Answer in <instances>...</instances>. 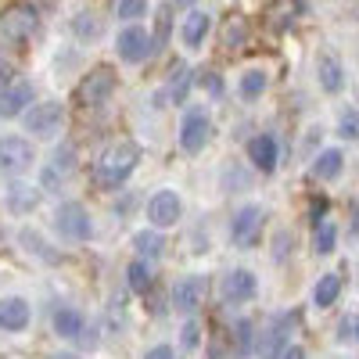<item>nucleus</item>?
Returning <instances> with one entry per match:
<instances>
[{
    "instance_id": "1",
    "label": "nucleus",
    "mask_w": 359,
    "mask_h": 359,
    "mask_svg": "<svg viewBox=\"0 0 359 359\" xmlns=\"http://www.w3.org/2000/svg\"><path fill=\"white\" fill-rule=\"evenodd\" d=\"M140 158V147L133 140H118L111 147H104V155L97 158V184L101 187H123L130 172L137 169Z\"/></svg>"
},
{
    "instance_id": "2",
    "label": "nucleus",
    "mask_w": 359,
    "mask_h": 359,
    "mask_svg": "<svg viewBox=\"0 0 359 359\" xmlns=\"http://www.w3.org/2000/svg\"><path fill=\"white\" fill-rule=\"evenodd\" d=\"M36 151L25 137H0V172L4 176H18L33 165Z\"/></svg>"
},
{
    "instance_id": "3",
    "label": "nucleus",
    "mask_w": 359,
    "mask_h": 359,
    "mask_svg": "<svg viewBox=\"0 0 359 359\" xmlns=\"http://www.w3.org/2000/svg\"><path fill=\"white\" fill-rule=\"evenodd\" d=\"M212 140V118H208L201 108L187 111L184 115V126H180V144H184L187 155H198L205 151V144Z\"/></svg>"
},
{
    "instance_id": "4",
    "label": "nucleus",
    "mask_w": 359,
    "mask_h": 359,
    "mask_svg": "<svg viewBox=\"0 0 359 359\" xmlns=\"http://www.w3.org/2000/svg\"><path fill=\"white\" fill-rule=\"evenodd\" d=\"M115 90V72L108 65H97L94 72H86V79L79 83V104L83 108H97L111 97Z\"/></svg>"
},
{
    "instance_id": "5",
    "label": "nucleus",
    "mask_w": 359,
    "mask_h": 359,
    "mask_svg": "<svg viewBox=\"0 0 359 359\" xmlns=\"http://www.w3.org/2000/svg\"><path fill=\"white\" fill-rule=\"evenodd\" d=\"M57 233L69 237V241H86L90 233H94V223H90V212L79 205V201H65L57 208Z\"/></svg>"
},
{
    "instance_id": "6",
    "label": "nucleus",
    "mask_w": 359,
    "mask_h": 359,
    "mask_svg": "<svg viewBox=\"0 0 359 359\" xmlns=\"http://www.w3.org/2000/svg\"><path fill=\"white\" fill-rule=\"evenodd\" d=\"M115 47H118V57H123V62L137 65V62H144V57H151V50H155V36L147 33L144 25H130V29H123V33H118Z\"/></svg>"
},
{
    "instance_id": "7",
    "label": "nucleus",
    "mask_w": 359,
    "mask_h": 359,
    "mask_svg": "<svg viewBox=\"0 0 359 359\" xmlns=\"http://www.w3.org/2000/svg\"><path fill=\"white\" fill-rule=\"evenodd\" d=\"M62 126H65V108L54 101H43V104L25 111V130L33 137H54Z\"/></svg>"
},
{
    "instance_id": "8",
    "label": "nucleus",
    "mask_w": 359,
    "mask_h": 359,
    "mask_svg": "<svg viewBox=\"0 0 359 359\" xmlns=\"http://www.w3.org/2000/svg\"><path fill=\"white\" fill-rule=\"evenodd\" d=\"M180 216H184V201H180L176 191H158V194H151V201H147V219H151V226H158V230L176 226Z\"/></svg>"
},
{
    "instance_id": "9",
    "label": "nucleus",
    "mask_w": 359,
    "mask_h": 359,
    "mask_svg": "<svg viewBox=\"0 0 359 359\" xmlns=\"http://www.w3.org/2000/svg\"><path fill=\"white\" fill-rule=\"evenodd\" d=\"M287 334H291V320L287 316H277L273 323L259 331V341H255V355L259 359H280L287 352Z\"/></svg>"
},
{
    "instance_id": "10",
    "label": "nucleus",
    "mask_w": 359,
    "mask_h": 359,
    "mask_svg": "<svg viewBox=\"0 0 359 359\" xmlns=\"http://www.w3.org/2000/svg\"><path fill=\"white\" fill-rule=\"evenodd\" d=\"M259 230H262V208L259 205H245L237 208V216L230 223V237L237 248H252L259 241Z\"/></svg>"
},
{
    "instance_id": "11",
    "label": "nucleus",
    "mask_w": 359,
    "mask_h": 359,
    "mask_svg": "<svg viewBox=\"0 0 359 359\" xmlns=\"http://www.w3.org/2000/svg\"><path fill=\"white\" fill-rule=\"evenodd\" d=\"M36 29V8L33 4H15L0 15V33L8 40H25Z\"/></svg>"
},
{
    "instance_id": "12",
    "label": "nucleus",
    "mask_w": 359,
    "mask_h": 359,
    "mask_svg": "<svg viewBox=\"0 0 359 359\" xmlns=\"http://www.w3.org/2000/svg\"><path fill=\"white\" fill-rule=\"evenodd\" d=\"M72 169H76V147H72V144H62V147L50 155L47 169H43V187H47V191H57V187H62L65 180L72 176Z\"/></svg>"
},
{
    "instance_id": "13",
    "label": "nucleus",
    "mask_w": 359,
    "mask_h": 359,
    "mask_svg": "<svg viewBox=\"0 0 359 359\" xmlns=\"http://www.w3.org/2000/svg\"><path fill=\"white\" fill-rule=\"evenodd\" d=\"M259 291L255 277L248 273V269H230V273L223 277V298L230 306H241V302H252Z\"/></svg>"
},
{
    "instance_id": "14",
    "label": "nucleus",
    "mask_w": 359,
    "mask_h": 359,
    "mask_svg": "<svg viewBox=\"0 0 359 359\" xmlns=\"http://www.w3.org/2000/svg\"><path fill=\"white\" fill-rule=\"evenodd\" d=\"M29 316H33V309H29L25 298L11 294V298H0V331H25L29 327Z\"/></svg>"
},
{
    "instance_id": "15",
    "label": "nucleus",
    "mask_w": 359,
    "mask_h": 359,
    "mask_svg": "<svg viewBox=\"0 0 359 359\" xmlns=\"http://www.w3.org/2000/svg\"><path fill=\"white\" fill-rule=\"evenodd\" d=\"M205 298V277H184L172 287V306L180 313H194Z\"/></svg>"
},
{
    "instance_id": "16",
    "label": "nucleus",
    "mask_w": 359,
    "mask_h": 359,
    "mask_svg": "<svg viewBox=\"0 0 359 359\" xmlns=\"http://www.w3.org/2000/svg\"><path fill=\"white\" fill-rule=\"evenodd\" d=\"M248 158H252V165H255L259 172H273V169H277V140L269 137V133L252 137V144H248Z\"/></svg>"
},
{
    "instance_id": "17",
    "label": "nucleus",
    "mask_w": 359,
    "mask_h": 359,
    "mask_svg": "<svg viewBox=\"0 0 359 359\" xmlns=\"http://www.w3.org/2000/svg\"><path fill=\"white\" fill-rule=\"evenodd\" d=\"M29 101H33V86L29 83H11L8 90H0V118H15Z\"/></svg>"
},
{
    "instance_id": "18",
    "label": "nucleus",
    "mask_w": 359,
    "mask_h": 359,
    "mask_svg": "<svg viewBox=\"0 0 359 359\" xmlns=\"http://www.w3.org/2000/svg\"><path fill=\"white\" fill-rule=\"evenodd\" d=\"M8 205L15 216H29L33 208L40 205V187H29V184H11L8 187Z\"/></svg>"
},
{
    "instance_id": "19",
    "label": "nucleus",
    "mask_w": 359,
    "mask_h": 359,
    "mask_svg": "<svg viewBox=\"0 0 359 359\" xmlns=\"http://www.w3.org/2000/svg\"><path fill=\"white\" fill-rule=\"evenodd\" d=\"M208 29H212V18H208V11H191L187 22H184V43H187L191 50L201 47L205 36H208Z\"/></svg>"
},
{
    "instance_id": "20",
    "label": "nucleus",
    "mask_w": 359,
    "mask_h": 359,
    "mask_svg": "<svg viewBox=\"0 0 359 359\" xmlns=\"http://www.w3.org/2000/svg\"><path fill=\"white\" fill-rule=\"evenodd\" d=\"M50 327L62 338H76L79 331H83V316L76 313V309H69V306H62V309H54V316H50Z\"/></svg>"
},
{
    "instance_id": "21",
    "label": "nucleus",
    "mask_w": 359,
    "mask_h": 359,
    "mask_svg": "<svg viewBox=\"0 0 359 359\" xmlns=\"http://www.w3.org/2000/svg\"><path fill=\"white\" fill-rule=\"evenodd\" d=\"M338 291H341V277H338V273H327V277H320L316 287H313V302H316L320 309H327V306H334Z\"/></svg>"
},
{
    "instance_id": "22",
    "label": "nucleus",
    "mask_w": 359,
    "mask_h": 359,
    "mask_svg": "<svg viewBox=\"0 0 359 359\" xmlns=\"http://www.w3.org/2000/svg\"><path fill=\"white\" fill-rule=\"evenodd\" d=\"M313 172L320 180H334L341 172V151H334V147H327V151H320V158L313 162Z\"/></svg>"
},
{
    "instance_id": "23",
    "label": "nucleus",
    "mask_w": 359,
    "mask_h": 359,
    "mask_svg": "<svg viewBox=\"0 0 359 359\" xmlns=\"http://www.w3.org/2000/svg\"><path fill=\"white\" fill-rule=\"evenodd\" d=\"M133 245H137L140 259H158L165 241H162V233H155V230H140V233L133 237Z\"/></svg>"
},
{
    "instance_id": "24",
    "label": "nucleus",
    "mask_w": 359,
    "mask_h": 359,
    "mask_svg": "<svg viewBox=\"0 0 359 359\" xmlns=\"http://www.w3.org/2000/svg\"><path fill=\"white\" fill-rule=\"evenodd\" d=\"M320 83H323V90H331V94H338V90H341V65L334 62L331 54L320 57Z\"/></svg>"
},
{
    "instance_id": "25",
    "label": "nucleus",
    "mask_w": 359,
    "mask_h": 359,
    "mask_svg": "<svg viewBox=\"0 0 359 359\" xmlns=\"http://www.w3.org/2000/svg\"><path fill=\"white\" fill-rule=\"evenodd\" d=\"M262 90H266V72H262V69H248V72L241 76V97L255 101Z\"/></svg>"
},
{
    "instance_id": "26",
    "label": "nucleus",
    "mask_w": 359,
    "mask_h": 359,
    "mask_svg": "<svg viewBox=\"0 0 359 359\" xmlns=\"http://www.w3.org/2000/svg\"><path fill=\"white\" fill-rule=\"evenodd\" d=\"M72 33H76L79 40H97V36H101V22L90 15V11H83V15H76V22H72Z\"/></svg>"
},
{
    "instance_id": "27",
    "label": "nucleus",
    "mask_w": 359,
    "mask_h": 359,
    "mask_svg": "<svg viewBox=\"0 0 359 359\" xmlns=\"http://www.w3.org/2000/svg\"><path fill=\"white\" fill-rule=\"evenodd\" d=\"M126 273H130V287H133L137 294H144L147 287H151V269H147V262H144V259H137V262L126 269Z\"/></svg>"
},
{
    "instance_id": "28",
    "label": "nucleus",
    "mask_w": 359,
    "mask_h": 359,
    "mask_svg": "<svg viewBox=\"0 0 359 359\" xmlns=\"http://www.w3.org/2000/svg\"><path fill=\"white\" fill-rule=\"evenodd\" d=\"M334 241H338V230L331 223H320L316 226V252L320 255H331L334 252Z\"/></svg>"
},
{
    "instance_id": "29",
    "label": "nucleus",
    "mask_w": 359,
    "mask_h": 359,
    "mask_svg": "<svg viewBox=\"0 0 359 359\" xmlns=\"http://www.w3.org/2000/svg\"><path fill=\"white\" fill-rule=\"evenodd\" d=\"M140 15H147V0H123L118 4V18L123 22H137Z\"/></svg>"
},
{
    "instance_id": "30",
    "label": "nucleus",
    "mask_w": 359,
    "mask_h": 359,
    "mask_svg": "<svg viewBox=\"0 0 359 359\" xmlns=\"http://www.w3.org/2000/svg\"><path fill=\"white\" fill-rule=\"evenodd\" d=\"M198 331H201V327L191 320L187 327H184V334H180V341H184V348H198Z\"/></svg>"
},
{
    "instance_id": "31",
    "label": "nucleus",
    "mask_w": 359,
    "mask_h": 359,
    "mask_svg": "<svg viewBox=\"0 0 359 359\" xmlns=\"http://www.w3.org/2000/svg\"><path fill=\"white\" fill-rule=\"evenodd\" d=\"M241 36H245V25H241V22H233V29L226 25V33H223V40H226L230 47H237V40H241Z\"/></svg>"
},
{
    "instance_id": "32",
    "label": "nucleus",
    "mask_w": 359,
    "mask_h": 359,
    "mask_svg": "<svg viewBox=\"0 0 359 359\" xmlns=\"http://www.w3.org/2000/svg\"><path fill=\"white\" fill-rule=\"evenodd\" d=\"M237 341H241V352L248 348V341H252V323H248V320L237 323Z\"/></svg>"
},
{
    "instance_id": "33",
    "label": "nucleus",
    "mask_w": 359,
    "mask_h": 359,
    "mask_svg": "<svg viewBox=\"0 0 359 359\" xmlns=\"http://www.w3.org/2000/svg\"><path fill=\"white\" fill-rule=\"evenodd\" d=\"M169 36V15H158V33H155V47H162Z\"/></svg>"
},
{
    "instance_id": "34",
    "label": "nucleus",
    "mask_w": 359,
    "mask_h": 359,
    "mask_svg": "<svg viewBox=\"0 0 359 359\" xmlns=\"http://www.w3.org/2000/svg\"><path fill=\"white\" fill-rule=\"evenodd\" d=\"M144 359H172V348L169 345H155V348H147Z\"/></svg>"
},
{
    "instance_id": "35",
    "label": "nucleus",
    "mask_w": 359,
    "mask_h": 359,
    "mask_svg": "<svg viewBox=\"0 0 359 359\" xmlns=\"http://www.w3.org/2000/svg\"><path fill=\"white\" fill-rule=\"evenodd\" d=\"M341 137H348V140L359 137V123H355V118H341Z\"/></svg>"
},
{
    "instance_id": "36",
    "label": "nucleus",
    "mask_w": 359,
    "mask_h": 359,
    "mask_svg": "<svg viewBox=\"0 0 359 359\" xmlns=\"http://www.w3.org/2000/svg\"><path fill=\"white\" fill-rule=\"evenodd\" d=\"M280 359H306V352H302V348H298V345H291V348H287V352H284Z\"/></svg>"
},
{
    "instance_id": "37",
    "label": "nucleus",
    "mask_w": 359,
    "mask_h": 359,
    "mask_svg": "<svg viewBox=\"0 0 359 359\" xmlns=\"http://www.w3.org/2000/svg\"><path fill=\"white\" fill-rule=\"evenodd\" d=\"M11 79V65H0V86H4Z\"/></svg>"
},
{
    "instance_id": "38",
    "label": "nucleus",
    "mask_w": 359,
    "mask_h": 359,
    "mask_svg": "<svg viewBox=\"0 0 359 359\" xmlns=\"http://www.w3.org/2000/svg\"><path fill=\"white\" fill-rule=\"evenodd\" d=\"M352 230H359V205H355V216H352Z\"/></svg>"
},
{
    "instance_id": "39",
    "label": "nucleus",
    "mask_w": 359,
    "mask_h": 359,
    "mask_svg": "<svg viewBox=\"0 0 359 359\" xmlns=\"http://www.w3.org/2000/svg\"><path fill=\"white\" fill-rule=\"evenodd\" d=\"M54 359H76V355L72 352H62V355H54Z\"/></svg>"
},
{
    "instance_id": "40",
    "label": "nucleus",
    "mask_w": 359,
    "mask_h": 359,
    "mask_svg": "<svg viewBox=\"0 0 359 359\" xmlns=\"http://www.w3.org/2000/svg\"><path fill=\"white\" fill-rule=\"evenodd\" d=\"M352 18H355V22H359V4H355V11H352Z\"/></svg>"
},
{
    "instance_id": "41",
    "label": "nucleus",
    "mask_w": 359,
    "mask_h": 359,
    "mask_svg": "<svg viewBox=\"0 0 359 359\" xmlns=\"http://www.w3.org/2000/svg\"><path fill=\"white\" fill-rule=\"evenodd\" d=\"M355 338H359V320H355Z\"/></svg>"
}]
</instances>
